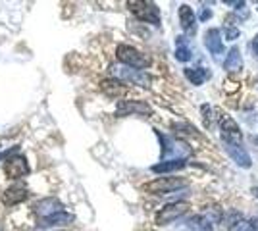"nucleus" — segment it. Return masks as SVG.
Here are the masks:
<instances>
[{
	"instance_id": "obj_1",
	"label": "nucleus",
	"mask_w": 258,
	"mask_h": 231,
	"mask_svg": "<svg viewBox=\"0 0 258 231\" xmlns=\"http://www.w3.org/2000/svg\"><path fill=\"white\" fill-rule=\"evenodd\" d=\"M116 58L125 67H133V69H139V71H145L147 67L151 66V58L147 54H143L141 50H137L131 44H118Z\"/></svg>"
},
{
	"instance_id": "obj_2",
	"label": "nucleus",
	"mask_w": 258,
	"mask_h": 231,
	"mask_svg": "<svg viewBox=\"0 0 258 231\" xmlns=\"http://www.w3.org/2000/svg\"><path fill=\"white\" fill-rule=\"evenodd\" d=\"M187 185H189V181L183 179V177H156L149 183H145L143 191H147L151 195H168L173 191L185 189Z\"/></svg>"
},
{
	"instance_id": "obj_3",
	"label": "nucleus",
	"mask_w": 258,
	"mask_h": 231,
	"mask_svg": "<svg viewBox=\"0 0 258 231\" xmlns=\"http://www.w3.org/2000/svg\"><path fill=\"white\" fill-rule=\"evenodd\" d=\"M129 12L139 20V22L151 23V25H160L162 18H160V10L154 2H137V0H131L127 2Z\"/></svg>"
},
{
	"instance_id": "obj_4",
	"label": "nucleus",
	"mask_w": 258,
	"mask_h": 231,
	"mask_svg": "<svg viewBox=\"0 0 258 231\" xmlns=\"http://www.w3.org/2000/svg\"><path fill=\"white\" fill-rule=\"evenodd\" d=\"M218 123H220V135H222L224 143L241 144L243 131H241V127L237 125V121L233 118H229L226 112H220L218 114Z\"/></svg>"
},
{
	"instance_id": "obj_5",
	"label": "nucleus",
	"mask_w": 258,
	"mask_h": 231,
	"mask_svg": "<svg viewBox=\"0 0 258 231\" xmlns=\"http://www.w3.org/2000/svg\"><path fill=\"white\" fill-rule=\"evenodd\" d=\"M2 172L8 179H20V177H25L31 174V168H29V162L25 156H16L12 154L10 158H6V162L2 166Z\"/></svg>"
},
{
	"instance_id": "obj_6",
	"label": "nucleus",
	"mask_w": 258,
	"mask_h": 231,
	"mask_svg": "<svg viewBox=\"0 0 258 231\" xmlns=\"http://www.w3.org/2000/svg\"><path fill=\"white\" fill-rule=\"evenodd\" d=\"M116 116H152V108L145 100H118L116 104Z\"/></svg>"
},
{
	"instance_id": "obj_7",
	"label": "nucleus",
	"mask_w": 258,
	"mask_h": 231,
	"mask_svg": "<svg viewBox=\"0 0 258 231\" xmlns=\"http://www.w3.org/2000/svg\"><path fill=\"white\" fill-rule=\"evenodd\" d=\"M187 210H189L187 202H181V200L170 202V204H166L164 208H160V212L156 214V223H158V225H168V223H172V221L179 220Z\"/></svg>"
},
{
	"instance_id": "obj_8",
	"label": "nucleus",
	"mask_w": 258,
	"mask_h": 231,
	"mask_svg": "<svg viewBox=\"0 0 258 231\" xmlns=\"http://www.w3.org/2000/svg\"><path fill=\"white\" fill-rule=\"evenodd\" d=\"M112 71H114V75L116 79H119L121 83H125V85H147L149 83V75L145 73V71H139V69H133V67H125V66H116L112 67Z\"/></svg>"
},
{
	"instance_id": "obj_9",
	"label": "nucleus",
	"mask_w": 258,
	"mask_h": 231,
	"mask_svg": "<svg viewBox=\"0 0 258 231\" xmlns=\"http://www.w3.org/2000/svg\"><path fill=\"white\" fill-rule=\"evenodd\" d=\"M33 212H35V216L39 218V220H44V218H50L54 214H60V212H64V204L58 200V198H41V200H37L35 204H33Z\"/></svg>"
},
{
	"instance_id": "obj_10",
	"label": "nucleus",
	"mask_w": 258,
	"mask_h": 231,
	"mask_svg": "<svg viewBox=\"0 0 258 231\" xmlns=\"http://www.w3.org/2000/svg\"><path fill=\"white\" fill-rule=\"evenodd\" d=\"M205 44L208 52L214 56L216 60H220V56L224 54V43H222V31L218 27H210L205 33Z\"/></svg>"
},
{
	"instance_id": "obj_11",
	"label": "nucleus",
	"mask_w": 258,
	"mask_h": 231,
	"mask_svg": "<svg viewBox=\"0 0 258 231\" xmlns=\"http://www.w3.org/2000/svg\"><path fill=\"white\" fill-rule=\"evenodd\" d=\"M29 198V191L23 185H12L2 193V202L6 206H16V204H22Z\"/></svg>"
},
{
	"instance_id": "obj_12",
	"label": "nucleus",
	"mask_w": 258,
	"mask_h": 231,
	"mask_svg": "<svg viewBox=\"0 0 258 231\" xmlns=\"http://www.w3.org/2000/svg\"><path fill=\"white\" fill-rule=\"evenodd\" d=\"M224 144H226V152L231 156V160H233L237 166H241V168H250V166H252L250 156H248V152L241 144H231V143H224Z\"/></svg>"
},
{
	"instance_id": "obj_13",
	"label": "nucleus",
	"mask_w": 258,
	"mask_h": 231,
	"mask_svg": "<svg viewBox=\"0 0 258 231\" xmlns=\"http://www.w3.org/2000/svg\"><path fill=\"white\" fill-rule=\"evenodd\" d=\"M179 23H181V29L187 35L197 33V16H195V12L187 4L179 6Z\"/></svg>"
},
{
	"instance_id": "obj_14",
	"label": "nucleus",
	"mask_w": 258,
	"mask_h": 231,
	"mask_svg": "<svg viewBox=\"0 0 258 231\" xmlns=\"http://www.w3.org/2000/svg\"><path fill=\"white\" fill-rule=\"evenodd\" d=\"M187 166L185 158H172V160H162L160 164H154L151 168L154 174H170V172H179Z\"/></svg>"
},
{
	"instance_id": "obj_15",
	"label": "nucleus",
	"mask_w": 258,
	"mask_h": 231,
	"mask_svg": "<svg viewBox=\"0 0 258 231\" xmlns=\"http://www.w3.org/2000/svg\"><path fill=\"white\" fill-rule=\"evenodd\" d=\"M224 69H227V71H241L243 69V56H241V50L237 46H233L227 52L226 60H224Z\"/></svg>"
},
{
	"instance_id": "obj_16",
	"label": "nucleus",
	"mask_w": 258,
	"mask_h": 231,
	"mask_svg": "<svg viewBox=\"0 0 258 231\" xmlns=\"http://www.w3.org/2000/svg\"><path fill=\"white\" fill-rule=\"evenodd\" d=\"M100 89L106 93L108 97H119V95H123V93H125L127 85H125V83H121L119 79H104V81L100 83Z\"/></svg>"
},
{
	"instance_id": "obj_17",
	"label": "nucleus",
	"mask_w": 258,
	"mask_h": 231,
	"mask_svg": "<svg viewBox=\"0 0 258 231\" xmlns=\"http://www.w3.org/2000/svg\"><path fill=\"white\" fill-rule=\"evenodd\" d=\"M191 44L187 43L185 37H175V60L179 62H189L191 60Z\"/></svg>"
},
{
	"instance_id": "obj_18",
	"label": "nucleus",
	"mask_w": 258,
	"mask_h": 231,
	"mask_svg": "<svg viewBox=\"0 0 258 231\" xmlns=\"http://www.w3.org/2000/svg\"><path fill=\"white\" fill-rule=\"evenodd\" d=\"M185 77L193 83V85H203L206 79L210 77V71L206 67H185Z\"/></svg>"
},
{
	"instance_id": "obj_19",
	"label": "nucleus",
	"mask_w": 258,
	"mask_h": 231,
	"mask_svg": "<svg viewBox=\"0 0 258 231\" xmlns=\"http://www.w3.org/2000/svg\"><path fill=\"white\" fill-rule=\"evenodd\" d=\"M74 221V216L68 214V212H60V214H54L50 218H44V220H39V225L43 227H54V225H68Z\"/></svg>"
},
{
	"instance_id": "obj_20",
	"label": "nucleus",
	"mask_w": 258,
	"mask_h": 231,
	"mask_svg": "<svg viewBox=\"0 0 258 231\" xmlns=\"http://www.w3.org/2000/svg\"><path fill=\"white\" fill-rule=\"evenodd\" d=\"M227 227H229V231H254L252 225H250V221L243 220V216H241V214H235V212L229 216Z\"/></svg>"
},
{
	"instance_id": "obj_21",
	"label": "nucleus",
	"mask_w": 258,
	"mask_h": 231,
	"mask_svg": "<svg viewBox=\"0 0 258 231\" xmlns=\"http://www.w3.org/2000/svg\"><path fill=\"white\" fill-rule=\"evenodd\" d=\"M239 35H241V31H239L237 27H231V25H227L226 27V39L227 41H235Z\"/></svg>"
},
{
	"instance_id": "obj_22",
	"label": "nucleus",
	"mask_w": 258,
	"mask_h": 231,
	"mask_svg": "<svg viewBox=\"0 0 258 231\" xmlns=\"http://www.w3.org/2000/svg\"><path fill=\"white\" fill-rule=\"evenodd\" d=\"M201 110H203V118H205L206 125H210V121H212V108L210 106H203Z\"/></svg>"
},
{
	"instance_id": "obj_23",
	"label": "nucleus",
	"mask_w": 258,
	"mask_h": 231,
	"mask_svg": "<svg viewBox=\"0 0 258 231\" xmlns=\"http://www.w3.org/2000/svg\"><path fill=\"white\" fill-rule=\"evenodd\" d=\"M210 18H212V10H203L201 12V20H203V22H206V20H210Z\"/></svg>"
},
{
	"instance_id": "obj_24",
	"label": "nucleus",
	"mask_w": 258,
	"mask_h": 231,
	"mask_svg": "<svg viewBox=\"0 0 258 231\" xmlns=\"http://www.w3.org/2000/svg\"><path fill=\"white\" fill-rule=\"evenodd\" d=\"M250 48H252V50H254V54L258 56V33H256V37L252 39V43H250Z\"/></svg>"
},
{
	"instance_id": "obj_25",
	"label": "nucleus",
	"mask_w": 258,
	"mask_h": 231,
	"mask_svg": "<svg viewBox=\"0 0 258 231\" xmlns=\"http://www.w3.org/2000/svg\"><path fill=\"white\" fill-rule=\"evenodd\" d=\"M252 193H254V197L258 198V187H252Z\"/></svg>"
},
{
	"instance_id": "obj_26",
	"label": "nucleus",
	"mask_w": 258,
	"mask_h": 231,
	"mask_svg": "<svg viewBox=\"0 0 258 231\" xmlns=\"http://www.w3.org/2000/svg\"><path fill=\"white\" fill-rule=\"evenodd\" d=\"M58 231H62V229H58Z\"/></svg>"
}]
</instances>
